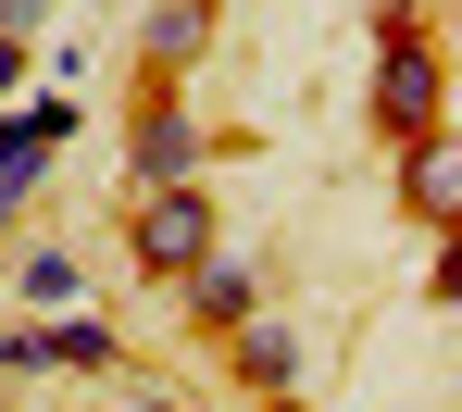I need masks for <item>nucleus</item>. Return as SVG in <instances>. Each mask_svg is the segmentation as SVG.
<instances>
[{"label": "nucleus", "mask_w": 462, "mask_h": 412, "mask_svg": "<svg viewBox=\"0 0 462 412\" xmlns=\"http://www.w3.org/2000/svg\"><path fill=\"white\" fill-rule=\"evenodd\" d=\"M51 337V362H76V375H113V362H125V337L100 325V313H63V325H38Z\"/></svg>", "instance_id": "1a4fd4ad"}, {"label": "nucleus", "mask_w": 462, "mask_h": 412, "mask_svg": "<svg viewBox=\"0 0 462 412\" xmlns=\"http://www.w3.org/2000/svg\"><path fill=\"white\" fill-rule=\"evenodd\" d=\"M13 213H25V200H13V188H0V238H13Z\"/></svg>", "instance_id": "4468645a"}, {"label": "nucleus", "mask_w": 462, "mask_h": 412, "mask_svg": "<svg viewBox=\"0 0 462 412\" xmlns=\"http://www.w3.org/2000/svg\"><path fill=\"white\" fill-rule=\"evenodd\" d=\"M400 200H412V225H425V238H450V225H462V138H450V125L400 151Z\"/></svg>", "instance_id": "39448f33"}, {"label": "nucleus", "mask_w": 462, "mask_h": 412, "mask_svg": "<svg viewBox=\"0 0 462 412\" xmlns=\"http://www.w3.org/2000/svg\"><path fill=\"white\" fill-rule=\"evenodd\" d=\"M200 50H213V0H162L151 25H138V63H151V76H188Z\"/></svg>", "instance_id": "6e6552de"}, {"label": "nucleus", "mask_w": 462, "mask_h": 412, "mask_svg": "<svg viewBox=\"0 0 462 412\" xmlns=\"http://www.w3.org/2000/svg\"><path fill=\"white\" fill-rule=\"evenodd\" d=\"M13 375H51V337L38 325H0V388H13Z\"/></svg>", "instance_id": "9b49d317"}, {"label": "nucleus", "mask_w": 462, "mask_h": 412, "mask_svg": "<svg viewBox=\"0 0 462 412\" xmlns=\"http://www.w3.org/2000/svg\"><path fill=\"white\" fill-rule=\"evenodd\" d=\"M263 412H312V400H263Z\"/></svg>", "instance_id": "2eb2a0df"}, {"label": "nucleus", "mask_w": 462, "mask_h": 412, "mask_svg": "<svg viewBox=\"0 0 462 412\" xmlns=\"http://www.w3.org/2000/svg\"><path fill=\"white\" fill-rule=\"evenodd\" d=\"M13 87H25V38H0V113H13Z\"/></svg>", "instance_id": "ddd939ff"}, {"label": "nucleus", "mask_w": 462, "mask_h": 412, "mask_svg": "<svg viewBox=\"0 0 462 412\" xmlns=\"http://www.w3.org/2000/svg\"><path fill=\"white\" fill-rule=\"evenodd\" d=\"M375 125L400 138V151L450 125V50H438L425 25H387V50H375Z\"/></svg>", "instance_id": "f257e3e1"}, {"label": "nucleus", "mask_w": 462, "mask_h": 412, "mask_svg": "<svg viewBox=\"0 0 462 412\" xmlns=\"http://www.w3.org/2000/svg\"><path fill=\"white\" fill-rule=\"evenodd\" d=\"M13 300L63 313V300H76V250H25V262H13Z\"/></svg>", "instance_id": "9d476101"}, {"label": "nucleus", "mask_w": 462, "mask_h": 412, "mask_svg": "<svg viewBox=\"0 0 462 412\" xmlns=\"http://www.w3.org/2000/svg\"><path fill=\"white\" fill-rule=\"evenodd\" d=\"M226 350H237V375H250L263 400H300V325H275V313H250V325H237Z\"/></svg>", "instance_id": "0eeeda50"}, {"label": "nucleus", "mask_w": 462, "mask_h": 412, "mask_svg": "<svg viewBox=\"0 0 462 412\" xmlns=\"http://www.w3.org/2000/svg\"><path fill=\"white\" fill-rule=\"evenodd\" d=\"M63 138H76V100H63V87H38V100H13V113H0V188L25 200L38 175L63 163Z\"/></svg>", "instance_id": "20e7f679"}, {"label": "nucleus", "mask_w": 462, "mask_h": 412, "mask_svg": "<svg viewBox=\"0 0 462 412\" xmlns=\"http://www.w3.org/2000/svg\"><path fill=\"white\" fill-rule=\"evenodd\" d=\"M51 25V0H0V38H38Z\"/></svg>", "instance_id": "f8f14e48"}, {"label": "nucleus", "mask_w": 462, "mask_h": 412, "mask_svg": "<svg viewBox=\"0 0 462 412\" xmlns=\"http://www.w3.org/2000/svg\"><path fill=\"white\" fill-rule=\"evenodd\" d=\"M250 313H263V275H250L237 250H213V262L188 275V325H213V337H237V325H250Z\"/></svg>", "instance_id": "423d86ee"}, {"label": "nucleus", "mask_w": 462, "mask_h": 412, "mask_svg": "<svg viewBox=\"0 0 462 412\" xmlns=\"http://www.w3.org/2000/svg\"><path fill=\"white\" fill-rule=\"evenodd\" d=\"M200 151H213V125L162 87L151 113L125 125V200H151V188H200Z\"/></svg>", "instance_id": "7ed1b4c3"}, {"label": "nucleus", "mask_w": 462, "mask_h": 412, "mask_svg": "<svg viewBox=\"0 0 462 412\" xmlns=\"http://www.w3.org/2000/svg\"><path fill=\"white\" fill-rule=\"evenodd\" d=\"M213 250H226V213H213V188H151V200L125 213V262H138V275H175V288H188Z\"/></svg>", "instance_id": "f03ea898"}]
</instances>
